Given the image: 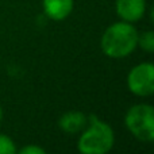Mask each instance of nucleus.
<instances>
[{"instance_id":"6","label":"nucleus","mask_w":154,"mask_h":154,"mask_svg":"<svg viewBox=\"0 0 154 154\" xmlns=\"http://www.w3.org/2000/svg\"><path fill=\"white\" fill-rule=\"evenodd\" d=\"M73 10V0H43V12L53 20H64Z\"/></svg>"},{"instance_id":"4","label":"nucleus","mask_w":154,"mask_h":154,"mask_svg":"<svg viewBox=\"0 0 154 154\" xmlns=\"http://www.w3.org/2000/svg\"><path fill=\"white\" fill-rule=\"evenodd\" d=\"M127 87L134 95L146 97L154 93V65L152 62H142L128 72Z\"/></svg>"},{"instance_id":"11","label":"nucleus","mask_w":154,"mask_h":154,"mask_svg":"<svg viewBox=\"0 0 154 154\" xmlns=\"http://www.w3.org/2000/svg\"><path fill=\"white\" fill-rule=\"evenodd\" d=\"M2 119H3V108L0 106V122H2Z\"/></svg>"},{"instance_id":"3","label":"nucleus","mask_w":154,"mask_h":154,"mask_svg":"<svg viewBox=\"0 0 154 154\" xmlns=\"http://www.w3.org/2000/svg\"><path fill=\"white\" fill-rule=\"evenodd\" d=\"M127 130L142 142L154 139V108L150 104H135L125 116Z\"/></svg>"},{"instance_id":"1","label":"nucleus","mask_w":154,"mask_h":154,"mask_svg":"<svg viewBox=\"0 0 154 154\" xmlns=\"http://www.w3.org/2000/svg\"><path fill=\"white\" fill-rule=\"evenodd\" d=\"M100 46L109 58H125L138 46V31L128 22H116L101 35Z\"/></svg>"},{"instance_id":"2","label":"nucleus","mask_w":154,"mask_h":154,"mask_svg":"<svg viewBox=\"0 0 154 154\" xmlns=\"http://www.w3.org/2000/svg\"><path fill=\"white\" fill-rule=\"evenodd\" d=\"M89 127L79 139V152L82 154H106L114 147V130L108 123L97 119L95 115L88 118Z\"/></svg>"},{"instance_id":"9","label":"nucleus","mask_w":154,"mask_h":154,"mask_svg":"<svg viewBox=\"0 0 154 154\" xmlns=\"http://www.w3.org/2000/svg\"><path fill=\"white\" fill-rule=\"evenodd\" d=\"M16 153V147L14 141L8 135L0 134V154H14Z\"/></svg>"},{"instance_id":"5","label":"nucleus","mask_w":154,"mask_h":154,"mask_svg":"<svg viewBox=\"0 0 154 154\" xmlns=\"http://www.w3.org/2000/svg\"><path fill=\"white\" fill-rule=\"evenodd\" d=\"M115 8L122 20L133 23L143 18L146 12V0H116Z\"/></svg>"},{"instance_id":"7","label":"nucleus","mask_w":154,"mask_h":154,"mask_svg":"<svg viewBox=\"0 0 154 154\" xmlns=\"http://www.w3.org/2000/svg\"><path fill=\"white\" fill-rule=\"evenodd\" d=\"M88 123V118L81 111H69L65 112L58 120V126L66 134H77L84 130Z\"/></svg>"},{"instance_id":"10","label":"nucleus","mask_w":154,"mask_h":154,"mask_svg":"<svg viewBox=\"0 0 154 154\" xmlns=\"http://www.w3.org/2000/svg\"><path fill=\"white\" fill-rule=\"evenodd\" d=\"M20 154H45V150L37 145H27L19 150Z\"/></svg>"},{"instance_id":"8","label":"nucleus","mask_w":154,"mask_h":154,"mask_svg":"<svg viewBox=\"0 0 154 154\" xmlns=\"http://www.w3.org/2000/svg\"><path fill=\"white\" fill-rule=\"evenodd\" d=\"M138 46L142 50L147 53L154 51V32L153 31H145L142 34H138Z\"/></svg>"}]
</instances>
